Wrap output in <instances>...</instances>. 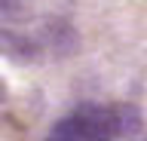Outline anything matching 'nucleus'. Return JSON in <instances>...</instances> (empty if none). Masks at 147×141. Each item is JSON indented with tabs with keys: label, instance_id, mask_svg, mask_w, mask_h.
<instances>
[{
	"label": "nucleus",
	"instance_id": "nucleus-1",
	"mask_svg": "<svg viewBox=\"0 0 147 141\" xmlns=\"http://www.w3.org/2000/svg\"><path fill=\"white\" fill-rule=\"evenodd\" d=\"M141 129V117L135 107L117 104V107H101V104H80L74 113H67L61 123H55L49 135L64 141H101L117 138Z\"/></svg>",
	"mask_w": 147,
	"mask_h": 141
},
{
	"label": "nucleus",
	"instance_id": "nucleus-2",
	"mask_svg": "<svg viewBox=\"0 0 147 141\" xmlns=\"http://www.w3.org/2000/svg\"><path fill=\"white\" fill-rule=\"evenodd\" d=\"M37 49L31 40L18 37V34H9V31H0V55H9V58H31Z\"/></svg>",
	"mask_w": 147,
	"mask_h": 141
},
{
	"label": "nucleus",
	"instance_id": "nucleus-3",
	"mask_svg": "<svg viewBox=\"0 0 147 141\" xmlns=\"http://www.w3.org/2000/svg\"><path fill=\"white\" fill-rule=\"evenodd\" d=\"M0 16L9 22H18L25 16V3L22 0H0Z\"/></svg>",
	"mask_w": 147,
	"mask_h": 141
}]
</instances>
